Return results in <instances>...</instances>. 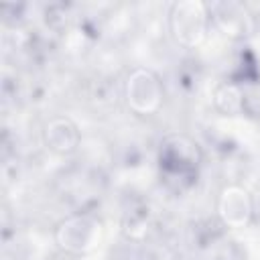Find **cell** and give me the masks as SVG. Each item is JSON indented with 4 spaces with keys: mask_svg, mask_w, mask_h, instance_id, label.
Instances as JSON below:
<instances>
[{
    "mask_svg": "<svg viewBox=\"0 0 260 260\" xmlns=\"http://www.w3.org/2000/svg\"><path fill=\"white\" fill-rule=\"evenodd\" d=\"M128 104L138 112H152L160 104V83L154 77V73L138 69L128 77L126 87Z\"/></svg>",
    "mask_w": 260,
    "mask_h": 260,
    "instance_id": "obj_1",
    "label": "cell"
},
{
    "mask_svg": "<svg viewBox=\"0 0 260 260\" xmlns=\"http://www.w3.org/2000/svg\"><path fill=\"white\" fill-rule=\"evenodd\" d=\"M59 242L69 252H87L95 246L100 223L89 217H71L59 225Z\"/></svg>",
    "mask_w": 260,
    "mask_h": 260,
    "instance_id": "obj_2",
    "label": "cell"
},
{
    "mask_svg": "<svg viewBox=\"0 0 260 260\" xmlns=\"http://www.w3.org/2000/svg\"><path fill=\"white\" fill-rule=\"evenodd\" d=\"M217 209H219V215H221L223 223H228L232 228H244L250 221V215H252L250 193L244 187L230 185L221 191Z\"/></svg>",
    "mask_w": 260,
    "mask_h": 260,
    "instance_id": "obj_3",
    "label": "cell"
},
{
    "mask_svg": "<svg viewBox=\"0 0 260 260\" xmlns=\"http://www.w3.org/2000/svg\"><path fill=\"white\" fill-rule=\"evenodd\" d=\"M207 12L203 4H179L173 16V28L177 39L185 43H197L205 35Z\"/></svg>",
    "mask_w": 260,
    "mask_h": 260,
    "instance_id": "obj_4",
    "label": "cell"
},
{
    "mask_svg": "<svg viewBox=\"0 0 260 260\" xmlns=\"http://www.w3.org/2000/svg\"><path fill=\"white\" fill-rule=\"evenodd\" d=\"M45 136H47V144L59 152H67L75 148V142H77L75 128L67 120H53L51 124H47Z\"/></svg>",
    "mask_w": 260,
    "mask_h": 260,
    "instance_id": "obj_5",
    "label": "cell"
}]
</instances>
